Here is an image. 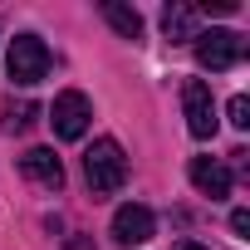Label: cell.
Here are the masks:
<instances>
[{
    "label": "cell",
    "instance_id": "6da1fadb",
    "mask_svg": "<svg viewBox=\"0 0 250 250\" xmlns=\"http://www.w3.org/2000/svg\"><path fill=\"white\" fill-rule=\"evenodd\" d=\"M83 177L98 196H113L123 191V182H128V157H123V147L113 138H98L88 152H83Z\"/></svg>",
    "mask_w": 250,
    "mask_h": 250
},
{
    "label": "cell",
    "instance_id": "7a4b0ae2",
    "mask_svg": "<svg viewBox=\"0 0 250 250\" xmlns=\"http://www.w3.org/2000/svg\"><path fill=\"white\" fill-rule=\"evenodd\" d=\"M5 74H10V83H20V88L40 83V79L49 74V49H44V40H40V35H15L10 49H5Z\"/></svg>",
    "mask_w": 250,
    "mask_h": 250
},
{
    "label": "cell",
    "instance_id": "3957f363",
    "mask_svg": "<svg viewBox=\"0 0 250 250\" xmlns=\"http://www.w3.org/2000/svg\"><path fill=\"white\" fill-rule=\"evenodd\" d=\"M191 44H196V64L211 69V74H226L245 59V40L235 30H196Z\"/></svg>",
    "mask_w": 250,
    "mask_h": 250
},
{
    "label": "cell",
    "instance_id": "277c9868",
    "mask_svg": "<svg viewBox=\"0 0 250 250\" xmlns=\"http://www.w3.org/2000/svg\"><path fill=\"white\" fill-rule=\"evenodd\" d=\"M88 118H93V103H88L79 88H64V93L54 98V108H49L54 138H64V143H79V138L88 133Z\"/></svg>",
    "mask_w": 250,
    "mask_h": 250
},
{
    "label": "cell",
    "instance_id": "5b68a950",
    "mask_svg": "<svg viewBox=\"0 0 250 250\" xmlns=\"http://www.w3.org/2000/svg\"><path fill=\"white\" fill-rule=\"evenodd\" d=\"M182 108H187V128L191 138H211L216 133V98L201 79H187L182 83Z\"/></svg>",
    "mask_w": 250,
    "mask_h": 250
},
{
    "label": "cell",
    "instance_id": "8992f818",
    "mask_svg": "<svg viewBox=\"0 0 250 250\" xmlns=\"http://www.w3.org/2000/svg\"><path fill=\"white\" fill-rule=\"evenodd\" d=\"M152 230H157V221L143 201H128V206L113 211V240L118 245H143V240H152Z\"/></svg>",
    "mask_w": 250,
    "mask_h": 250
},
{
    "label": "cell",
    "instance_id": "52a82bcc",
    "mask_svg": "<svg viewBox=\"0 0 250 250\" xmlns=\"http://www.w3.org/2000/svg\"><path fill=\"white\" fill-rule=\"evenodd\" d=\"M20 172H25L35 187H44V191H59V187H64V162L54 157V147H30V152L20 157Z\"/></svg>",
    "mask_w": 250,
    "mask_h": 250
},
{
    "label": "cell",
    "instance_id": "ba28073f",
    "mask_svg": "<svg viewBox=\"0 0 250 250\" xmlns=\"http://www.w3.org/2000/svg\"><path fill=\"white\" fill-rule=\"evenodd\" d=\"M191 187L201 191V196H211V201H226L230 196V167L226 162H216V157H191Z\"/></svg>",
    "mask_w": 250,
    "mask_h": 250
},
{
    "label": "cell",
    "instance_id": "9c48e42d",
    "mask_svg": "<svg viewBox=\"0 0 250 250\" xmlns=\"http://www.w3.org/2000/svg\"><path fill=\"white\" fill-rule=\"evenodd\" d=\"M196 15L201 10H191V5H167L162 10V35L167 40H196Z\"/></svg>",
    "mask_w": 250,
    "mask_h": 250
},
{
    "label": "cell",
    "instance_id": "30bf717a",
    "mask_svg": "<svg viewBox=\"0 0 250 250\" xmlns=\"http://www.w3.org/2000/svg\"><path fill=\"white\" fill-rule=\"evenodd\" d=\"M103 20L123 35V40H138L143 35V15L133 10V5H118V0H103Z\"/></svg>",
    "mask_w": 250,
    "mask_h": 250
},
{
    "label": "cell",
    "instance_id": "8fae6325",
    "mask_svg": "<svg viewBox=\"0 0 250 250\" xmlns=\"http://www.w3.org/2000/svg\"><path fill=\"white\" fill-rule=\"evenodd\" d=\"M0 123H5V133H30L35 123H40V108H35V103L5 98V103H0Z\"/></svg>",
    "mask_w": 250,
    "mask_h": 250
},
{
    "label": "cell",
    "instance_id": "7c38bea8",
    "mask_svg": "<svg viewBox=\"0 0 250 250\" xmlns=\"http://www.w3.org/2000/svg\"><path fill=\"white\" fill-rule=\"evenodd\" d=\"M226 113H230V128H240V133H245V128H250V98H245V93H235V98H230V108H226Z\"/></svg>",
    "mask_w": 250,
    "mask_h": 250
},
{
    "label": "cell",
    "instance_id": "4fadbf2b",
    "mask_svg": "<svg viewBox=\"0 0 250 250\" xmlns=\"http://www.w3.org/2000/svg\"><path fill=\"white\" fill-rule=\"evenodd\" d=\"M230 230L245 240V235H250V211H230Z\"/></svg>",
    "mask_w": 250,
    "mask_h": 250
},
{
    "label": "cell",
    "instance_id": "5bb4252c",
    "mask_svg": "<svg viewBox=\"0 0 250 250\" xmlns=\"http://www.w3.org/2000/svg\"><path fill=\"white\" fill-rule=\"evenodd\" d=\"M69 250H93V240H88V235H74V240H69Z\"/></svg>",
    "mask_w": 250,
    "mask_h": 250
},
{
    "label": "cell",
    "instance_id": "9a60e30c",
    "mask_svg": "<svg viewBox=\"0 0 250 250\" xmlns=\"http://www.w3.org/2000/svg\"><path fill=\"white\" fill-rule=\"evenodd\" d=\"M177 250H206V245H196V240H182V245H177Z\"/></svg>",
    "mask_w": 250,
    "mask_h": 250
}]
</instances>
